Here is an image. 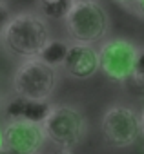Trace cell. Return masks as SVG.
<instances>
[{
	"label": "cell",
	"mask_w": 144,
	"mask_h": 154,
	"mask_svg": "<svg viewBox=\"0 0 144 154\" xmlns=\"http://www.w3.org/2000/svg\"><path fill=\"white\" fill-rule=\"evenodd\" d=\"M75 2H93V0H75Z\"/></svg>",
	"instance_id": "cell-19"
},
{
	"label": "cell",
	"mask_w": 144,
	"mask_h": 154,
	"mask_svg": "<svg viewBox=\"0 0 144 154\" xmlns=\"http://www.w3.org/2000/svg\"><path fill=\"white\" fill-rule=\"evenodd\" d=\"M0 147H2V129H0Z\"/></svg>",
	"instance_id": "cell-20"
},
{
	"label": "cell",
	"mask_w": 144,
	"mask_h": 154,
	"mask_svg": "<svg viewBox=\"0 0 144 154\" xmlns=\"http://www.w3.org/2000/svg\"><path fill=\"white\" fill-rule=\"evenodd\" d=\"M135 8H137V13L140 15V17H144V0H135Z\"/></svg>",
	"instance_id": "cell-14"
},
{
	"label": "cell",
	"mask_w": 144,
	"mask_h": 154,
	"mask_svg": "<svg viewBox=\"0 0 144 154\" xmlns=\"http://www.w3.org/2000/svg\"><path fill=\"white\" fill-rule=\"evenodd\" d=\"M11 18V15H9V9H8V6L0 0V33H2V29H4V26L8 24V20Z\"/></svg>",
	"instance_id": "cell-13"
},
{
	"label": "cell",
	"mask_w": 144,
	"mask_h": 154,
	"mask_svg": "<svg viewBox=\"0 0 144 154\" xmlns=\"http://www.w3.org/2000/svg\"><path fill=\"white\" fill-rule=\"evenodd\" d=\"M46 140L40 123L9 120L2 129V145L13 154H37Z\"/></svg>",
	"instance_id": "cell-7"
},
{
	"label": "cell",
	"mask_w": 144,
	"mask_h": 154,
	"mask_svg": "<svg viewBox=\"0 0 144 154\" xmlns=\"http://www.w3.org/2000/svg\"><path fill=\"white\" fill-rule=\"evenodd\" d=\"M0 107H2V93H0Z\"/></svg>",
	"instance_id": "cell-21"
},
{
	"label": "cell",
	"mask_w": 144,
	"mask_h": 154,
	"mask_svg": "<svg viewBox=\"0 0 144 154\" xmlns=\"http://www.w3.org/2000/svg\"><path fill=\"white\" fill-rule=\"evenodd\" d=\"M37 154H38V152H37Z\"/></svg>",
	"instance_id": "cell-22"
},
{
	"label": "cell",
	"mask_w": 144,
	"mask_h": 154,
	"mask_svg": "<svg viewBox=\"0 0 144 154\" xmlns=\"http://www.w3.org/2000/svg\"><path fill=\"white\" fill-rule=\"evenodd\" d=\"M58 154H73V152H71V150H67V149H64L62 152H58Z\"/></svg>",
	"instance_id": "cell-18"
},
{
	"label": "cell",
	"mask_w": 144,
	"mask_h": 154,
	"mask_svg": "<svg viewBox=\"0 0 144 154\" xmlns=\"http://www.w3.org/2000/svg\"><path fill=\"white\" fill-rule=\"evenodd\" d=\"M102 132L110 145L129 147L140 134V118L128 107H111L102 118Z\"/></svg>",
	"instance_id": "cell-6"
},
{
	"label": "cell",
	"mask_w": 144,
	"mask_h": 154,
	"mask_svg": "<svg viewBox=\"0 0 144 154\" xmlns=\"http://www.w3.org/2000/svg\"><path fill=\"white\" fill-rule=\"evenodd\" d=\"M64 20L67 35L82 44H95L102 40L108 31V13L100 4H97V0L75 2Z\"/></svg>",
	"instance_id": "cell-3"
},
{
	"label": "cell",
	"mask_w": 144,
	"mask_h": 154,
	"mask_svg": "<svg viewBox=\"0 0 144 154\" xmlns=\"http://www.w3.org/2000/svg\"><path fill=\"white\" fill-rule=\"evenodd\" d=\"M67 49H69V45L64 40H47V44L38 53V58L44 63H47L49 67L57 69V67L64 65V60L67 56Z\"/></svg>",
	"instance_id": "cell-10"
},
{
	"label": "cell",
	"mask_w": 144,
	"mask_h": 154,
	"mask_svg": "<svg viewBox=\"0 0 144 154\" xmlns=\"http://www.w3.org/2000/svg\"><path fill=\"white\" fill-rule=\"evenodd\" d=\"M131 78L135 80L137 85H140L144 89V49L137 53V60H135V67H133Z\"/></svg>",
	"instance_id": "cell-12"
},
{
	"label": "cell",
	"mask_w": 144,
	"mask_h": 154,
	"mask_svg": "<svg viewBox=\"0 0 144 154\" xmlns=\"http://www.w3.org/2000/svg\"><path fill=\"white\" fill-rule=\"evenodd\" d=\"M139 118H140V132L144 134V111H142V114H140Z\"/></svg>",
	"instance_id": "cell-16"
},
{
	"label": "cell",
	"mask_w": 144,
	"mask_h": 154,
	"mask_svg": "<svg viewBox=\"0 0 144 154\" xmlns=\"http://www.w3.org/2000/svg\"><path fill=\"white\" fill-rule=\"evenodd\" d=\"M137 53L139 49L124 38L108 40L99 49V69L113 82H126L133 74Z\"/></svg>",
	"instance_id": "cell-5"
},
{
	"label": "cell",
	"mask_w": 144,
	"mask_h": 154,
	"mask_svg": "<svg viewBox=\"0 0 144 154\" xmlns=\"http://www.w3.org/2000/svg\"><path fill=\"white\" fill-rule=\"evenodd\" d=\"M0 154H13V152H11V150H8V149L2 145V147H0Z\"/></svg>",
	"instance_id": "cell-17"
},
{
	"label": "cell",
	"mask_w": 144,
	"mask_h": 154,
	"mask_svg": "<svg viewBox=\"0 0 144 154\" xmlns=\"http://www.w3.org/2000/svg\"><path fill=\"white\" fill-rule=\"evenodd\" d=\"M2 44L9 53L20 58H35L49 40V29L46 20L33 13L22 11L13 15L0 33Z\"/></svg>",
	"instance_id": "cell-1"
},
{
	"label": "cell",
	"mask_w": 144,
	"mask_h": 154,
	"mask_svg": "<svg viewBox=\"0 0 144 154\" xmlns=\"http://www.w3.org/2000/svg\"><path fill=\"white\" fill-rule=\"evenodd\" d=\"M57 84L55 69L38 56L24 58L13 76V91L17 96L29 100H49Z\"/></svg>",
	"instance_id": "cell-2"
},
{
	"label": "cell",
	"mask_w": 144,
	"mask_h": 154,
	"mask_svg": "<svg viewBox=\"0 0 144 154\" xmlns=\"http://www.w3.org/2000/svg\"><path fill=\"white\" fill-rule=\"evenodd\" d=\"M62 67L66 69L69 76L79 78V80H86L99 71V53L90 44L75 42L73 45H69L67 56Z\"/></svg>",
	"instance_id": "cell-8"
},
{
	"label": "cell",
	"mask_w": 144,
	"mask_h": 154,
	"mask_svg": "<svg viewBox=\"0 0 144 154\" xmlns=\"http://www.w3.org/2000/svg\"><path fill=\"white\" fill-rule=\"evenodd\" d=\"M73 4L75 0H38V9L44 17L60 20L67 17Z\"/></svg>",
	"instance_id": "cell-11"
},
{
	"label": "cell",
	"mask_w": 144,
	"mask_h": 154,
	"mask_svg": "<svg viewBox=\"0 0 144 154\" xmlns=\"http://www.w3.org/2000/svg\"><path fill=\"white\" fill-rule=\"evenodd\" d=\"M49 111H51V105L47 103V100H29L22 96L11 98L4 107V112L9 120H24V122L40 123V125L49 114Z\"/></svg>",
	"instance_id": "cell-9"
},
{
	"label": "cell",
	"mask_w": 144,
	"mask_h": 154,
	"mask_svg": "<svg viewBox=\"0 0 144 154\" xmlns=\"http://www.w3.org/2000/svg\"><path fill=\"white\" fill-rule=\"evenodd\" d=\"M113 2H119V4H122V6H131L135 0H113Z\"/></svg>",
	"instance_id": "cell-15"
},
{
	"label": "cell",
	"mask_w": 144,
	"mask_h": 154,
	"mask_svg": "<svg viewBox=\"0 0 144 154\" xmlns=\"http://www.w3.org/2000/svg\"><path fill=\"white\" fill-rule=\"evenodd\" d=\"M42 131L49 141L62 149L75 147L86 134V122L82 114L73 107H51L49 114L42 122Z\"/></svg>",
	"instance_id": "cell-4"
}]
</instances>
